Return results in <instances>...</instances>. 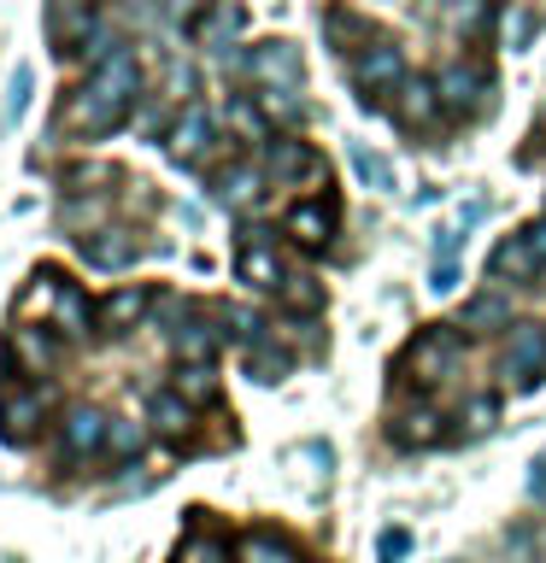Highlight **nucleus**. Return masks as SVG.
I'll return each mask as SVG.
<instances>
[{
    "mask_svg": "<svg viewBox=\"0 0 546 563\" xmlns=\"http://www.w3.org/2000/svg\"><path fill=\"white\" fill-rule=\"evenodd\" d=\"M264 183H282V188H329V158L312 147V141H294V135H271L264 141Z\"/></svg>",
    "mask_w": 546,
    "mask_h": 563,
    "instance_id": "obj_9",
    "label": "nucleus"
},
{
    "mask_svg": "<svg viewBox=\"0 0 546 563\" xmlns=\"http://www.w3.org/2000/svg\"><path fill=\"white\" fill-rule=\"evenodd\" d=\"M488 276L500 282V288H528V282L546 276L540 258H535V246L523 241V229H517V235H505V241L488 253Z\"/></svg>",
    "mask_w": 546,
    "mask_h": 563,
    "instance_id": "obj_22",
    "label": "nucleus"
},
{
    "mask_svg": "<svg viewBox=\"0 0 546 563\" xmlns=\"http://www.w3.org/2000/svg\"><path fill=\"white\" fill-rule=\"evenodd\" d=\"M236 276L247 282L253 294H282L288 288V253H282V241H276V229H264V223H247L241 235H236Z\"/></svg>",
    "mask_w": 546,
    "mask_h": 563,
    "instance_id": "obj_5",
    "label": "nucleus"
},
{
    "mask_svg": "<svg viewBox=\"0 0 546 563\" xmlns=\"http://www.w3.org/2000/svg\"><path fill=\"white\" fill-rule=\"evenodd\" d=\"M352 170H359L364 188H394V165L376 147H352Z\"/></svg>",
    "mask_w": 546,
    "mask_h": 563,
    "instance_id": "obj_34",
    "label": "nucleus"
},
{
    "mask_svg": "<svg viewBox=\"0 0 546 563\" xmlns=\"http://www.w3.org/2000/svg\"><path fill=\"white\" fill-rule=\"evenodd\" d=\"M528 493H535V499L546 505V452L535 457V475H528Z\"/></svg>",
    "mask_w": 546,
    "mask_h": 563,
    "instance_id": "obj_39",
    "label": "nucleus"
},
{
    "mask_svg": "<svg viewBox=\"0 0 546 563\" xmlns=\"http://www.w3.org/2000/svg\"><path fill=\"white\" fill-rule=\"evenodd\" d=\"M324 30H329V42H335V53H347V42H376V30L364 24V18H352V12H329L324 18Z\"/></svg>",
    "mask_w": 546,
    "mask_h": 563,
    "instance_id": "obj_33",
    "label": "nucleus"
},
{
    "mask_svg": "<svg viewBox=\"0 0 546 563\" xmlns=\"http://www.w3.org/2000/svg\"><path fill=\"white\" fill-rule=\"evenodd\" d=\"M30 82H35V77H30V65H18V77H12V100H7V112H12V118L30 106Z\"/></svg>",
    "mask_w": 546,
    "mask_h": 563,
    "instance_id": "obj_36",
    "label": "nucleus"
},
{
    "mask_svg": "<svg viewBox=\"0 0 546 563\" xmlns=\"http://www.w3.org/2000/svg\"><path fill=\"white\" fill-rule=\"evenodd\" d=\"M253 100H259V112L271 123H299V118H306V100H299L294 88H259Z\"/></svg>",
    "mask_w": 546,
    "mask_h": 563,
    "instance_id": "obj_32",
    "label": "nucleus"
},
{
    "mask_svg": "<svg viewBox=\"0 0 546 563\" xmlns=\"http://www.w3.org/2000/svg\"><path fill=\"white\" fill-rule=\"evenodd\" d=\"M429 288H435V294H452V288H458V258H435Z\"/></svg>",
    "mask_w": 546,
    "mask_h": 563,
    "instance_id": "obj_35",
    "label": "nucleus"
},
{
    "mask_svg": "<svg viewBox=\"0 0 546 563\" xmlns=\"http://www.w3.org/2000/svg\"><path fill=\"white\" fill-rule=\"evenodd\" d=\"M159 299H165V288H153V282H130V288H112L106 299H95V317L106 334H135L141 317L159 311Z\"/></svg>",
    "mask_w": 546,
    "mask_h": 563,
    "instance_id": "obj_15",
    "label": "nucleus"
},
{
    "mask_svg": "<svg viewBox=\"0 0 546 563\" xmlns=\"http://www.w3.org/2000/svg\"><path fill=\"white\" fill-rule=\"evenodd\" d=\"M465 364H470V329L465 323H423L412 341L400 346L394 382H400V394L435 399L452 376H465Z\"/></svg>",
    "mask_w": 546,
    "mask_h": 563,
    "instance_id": "obj_2",
    "label": "nucleus"
},
{
    "mask_svg": "<svg viewBox=\"0 0 546 563\" xmlns=\"http://www.w3.org/2000/svg\"><path fill=\"white\" fill-rule=\"evenodd\" d=\"M241 24H247L241 0H206V7L194 12V42L211 47V53H223V47H236Z\"/></svg>",
    "mask_w": 546,
    "mask_h": 563,
    "instance_id": "obj_24",
    "label": "nucleus"
},
{
    "mask_svg": "<svg viewBox=\"0 0 546 563\" xmlns=\"http://www.w3.org/2000/svg\"><path fill=\"white\" fill-rule=\"evenodd\" d=\"M106 434H112V411H100V405H70V411H59V429H53V470L106 464Z\"/></svg>",
    "mask_w": 546,
    "mask_h": 563,
    "instance_id": "obj_4",
    "label": "nucleus"
},
{
    "mask_svg": "<svg viewBox=\"0 0 546 563\" xmlns=\"http://www.w3.org/2000/svg\"><path fill=\"white\" fill-rule=\"evenodd\" d=\"M148 429L176 440V446L188 452L194 446V429H200V405H188L176 387H153V394H148Z\"/></svg>",
    "mask_w": 546,
    "mask_h": 563,
    "instance_id": "obj_19",
    "label": "nucleus"
},
{
    "mask_svg": "<svg viewBox=\"0 0 546 563\" xmlns=\"http://www.w3.org/2000/svg\"><path fill=\"white\" fill-rule=\"evenodd\" d=\"M523 241L535 246V258H540V271H546V218H535V223H523Z\"/></svg>",
    "mask_w": 546,
    "mask_h": 563,
    "instance_id": "obj_38",
    "label": "nucleus"
},
{
    "mask_svg": "<svg viewBox=\"0 0 546 563\" xmlns=\"http://www.w3.org/2000/svg\"><path fill=\"white\" fill-rule=\"evenodd\" d=\"M452 411H440V399H423V394H400V405L387 411L382 434L394 440L400 452H429L440 440H452Z\"/></svg>",
    "mask_w": 546,
    "mask_h": 563,
    "instance_id": "obj_7",
    "label": "nucleus"
},
{
    "mask_svg": "<svg viewBox=\"0 0 546 563\" xmlns=\"http://www.w3.org/2000/svg\"><path fill=\"white\" fill-rule=\"evenodd\" d=\"M335 229H341V206H335V194H312V200H294L288 218H282V235H288L299 253L324 258L335 246Z\"/></svg>",
    "mask_w": 546,
    "mask_h": 563,
    "instance_id": "obj_11",
    "label": "nucleus"
},
{
    "mask_svg": "<svg viewBox=\"0 0 546 563\" xmlns=\"http://www.w3.org/2000/svg\"><path fill=\"white\" fill-rule=\"evenodd\" d=\"M236 563H312V558L299 552V540L288 534V528L259 522V528H247V534L236 540Z\"/></svg>",
    "mask_w": 546,
    "mask_h": 563,
    "instance_id": "obj_21",
    "label": "nucleus"
},
{
    "mask_svg": "<svg viewBox=\"0 0 546 563\" xmlns=\"http://www.w3.org/2000/svg\"><path fill=\"white\" fill-rule=\"evenodd\" d=\"M241 77H253V88H306V65H299L294 42H259L253 53H241Z\"/></svg>",
    "mask_w": 546,
    "mask_h": 563,
    "instance_id": "obj_14",
    "label": "nucleus"
},
{
    "mask_svg": "<svg viewBox=\"0 0 546 563\" xmlns=\"http://www.w3.org/2000/svg\"><path fill=\"white\" fill-rule=\"evenodd\" d=\"M241 369H247V382H282L294 369V352L288 346H276L271 334H264V341H253V346H241Z\"/></svg>",
    "mask_w": 546,
    "mask_h": 563,
    "instance_id": "obj_26",
    "label": "nucleus"
},
{
    "mask_svg": "<svg viewBox=\"0 0 546 563\" xmlns=\"http://www.w3.org/2000/svg\"><path fill=\"white\" fill-rule=\"evenodd\" d=\"M176 563H236V540L218 522V510H188L183 522V545H176Z\"/></svg>",
    "mask_w": 546,
    "mask_h": 563,
    "instance_id": "obj_16",
    "label": "nucleus"
},
{
    "mask_svg": "<svg viewBox=\"0 0 546 563\" xmlns=\"http://www.w3.org/2000/svg\"><path fill=\"white\" fill-rule=\"evenodd\" d=\"M540 141H546V118H540Z\"/></svg>",
    "mask_w": 546,
    "mask_h": 563,
    "instance_id": "obj_40",
    "label": "nucleus"
},
{
    "mask_svg": "<svg viewBox=\"0 0 546 563\" xmlns=\"http://www.w3.org/2000/svg\"><path fill=\"white\" fill-rule=\"evenodd\" d=\"M347 77H352V88H359L364 100H382V95H394V88H400L405 77H412V70H405V53H400V42H387V35H376V42L352 47Z\"/></svg>",
    "mask_w": 546,
    "mask_h": 563,
    "instance_id": "obj_8",
    "label": "nucleus"
},
{
    "mask_svg": "<svg viewBox=\"0 0 546 563\" xmlns=\"http://www.w3.org/2000/svg\"><path fill=\"white\" fill-rule=\"evenodd\" d=\"M135 106H141V65H135V53L123 47V53H112V59L95 65L77 88H70L65 106H59V123L70 135H83V141H100V135L123 130Z\"/></svg>",
    "mask_w": 546,
    "mask_h": 563,
    "instance_id": "obj_1",
    "label": "nucleus"
},
{
    "mask_svg": "<svg viewBox=\"0 0 546 563\" xmlns=\"http://www.w3.org/2000/svg\"><path fill=\"white\" fill-rule=\"evenodd\" d=\"M440 88H435V77H405L400 88H394V106H387V118H394V130H405V135H429L435 123H440Z\"/></svg>",
    "mask_w": 546,
    "mask_h": 563,
    "instance_id": "obj_17",
    "label": "nucleus"
},
{
    "mask_svg": "<svg viewBox=\"0 0 546 563\" xmlns=\"http://www.w3.org/2000/svg\"><path fill=\"white\" fill-rule=\"evenodd\" d=\"M211 141H218V118H211L200 100H188L183 112L165 123V158H171V165H183V170L206 165Z\"/></svg>",
    "mask_w": 546,
    "mask_h": 563,
    "instance_id": "obj_13",
    "label": "nucleus"
},
{
    "mask_svg": "<svg viewBox=\"0 0 546 563\" xmlns=\"http://www.w3.org/2000/svg\"><path fill=\"white\" fill-rule=\"evenodd\" d=\"M59 411V382H30V376H7L0 382V440L7 446H35L47 422Z\"/></svg>",
    "mask_w": 546,
    "mask_h": 563,
    "instance_id": "obj_3",
    "label": "nucleus"
},
{
    "mask_svg": "<svg viewBox=\"0 0 546 563\" xmlns=\"http://www.w3.org/2000/svg\"><path fill=\"white\" fill-rule=\"evenodd\" d=\"M176 394H183L188 405H200V399H211L218 394V364H176Z\"/></svg>",
    "mask_w": 546,
    "mask_h": 563,
    "instance_id": "obj_30",
    "label": "nucleus"
},
{
    "mask_svg": "<svg viewBox=\"0 0 546 563\" xmlns=\"http://www.w3.org/2000/svg\"><path fill=\"white\" fill-rule=\"evenodd\" d=\"M405 552H412V534H405V528H387V534H382V558L400 563Z\"/></svg>",
    "mask_w": 546,
    "mask_h": 563,
    "instance_id": "obj_37",
    "label": "nucleus"
},
{
    "mask_svg": "<svg viewBox=\"0 0 546 563\" xmlns=\"http://www.w3.org/2000/svg\"><path fill=\"white\" fill-rule=\"evenodd\" d=\"M141 253H148V241L135 229H118V223H100L88 235H77V258L95 264V271H130Z\"/></svg>",
    "mask_w": 546,
    "mask_h": 563,
    "instance_id": "obj_18",
    "label": "nucleus"
},
{
    "mask_svg": "<svg viewBox=\"0 0 546 563\" xmlns=\"http://www.w3.org/2000/svg\"><path fill=\"white\" fill-rule=\"evenodd\" d=\"M452 440H476V434H488L493 422H500V394H493V387H470L465 399L452 405Z\"/></svg>",
    "mask_w": 546,
    "mask_h": 563,
    "instance_id": "obj_25",
    "label": "nucleus"
},
{
    "mask_svg": "<svg viewBox=\"0 0 546 563\" xmlns=\"http://www.w3.org/2000/svg\"><path fill=\"white\" fill-rule=\"evenodd\" d=\"M435 88H440V106L452 118H482L493 112V70L476 65V59H452L435 70Z\"/></svg>",
    "mask_w": 546,
    "mask_h": 563,
    "instance_id": "obj_10",
    "label": "nucleus"
},
{
    "mask_svg": "<svg viewBox=\"0 0 546 563\" xmlns=\"http://www.w3.org/2000/svg\"><path fill=\"white\" fill-rule=\"evenodd\" d=\"M452 30L458 35H465V42H482V35L493 30V7H488V0H452Z\"/></svg>",
    "mask_w": 546,
    "mask_h": 563,
    "instance_id": "obj_31",
    "label": "nucleus"
},
{
    "mask_svg": "<svg viewBox=\"0 0 546 563\" xmlns=\"http://www.w3.org/2000/svg\"><path fill=\"white\" fill-rule=\"evenodd\" d=\"M470 334H511L523 323L517 317V299H511V288H500V282H488L482 294H470V306H465V317H458Z\"/></svg>",
    "mask_w": 546,
    "mask_h": 563,
    "instance_id": "obj_20",
    "label": "nucleus"
},
{
    "mask_svg": "<svg viewBox=\"0 0 546 563\" xmlns=\"http://www.w3.org/2000/svg\"><path fill=\"white\" fill-rule=\"evenodd\" d=\"M211 200L229 206V211H241L247 200H259L264 194V165H253V158H229V165L211 170Z\"/></svg>",
    "mask_w": 546,
    "mask_h": 563,
    "instance_id": "obj_23",
    "label": "nucleus"
},
{
    "mask_svg": "<svg viewBox=\"0 0 546 563\" xmlns=\"http://www.w3.org/2000/svg\"><path fill=\"white\" fill-rule=\"evenodd\" d=\"M153 446V429L148 422H135V417H112V434H106V464H135L141 452Z\"/></svg>",
    "mask_w": 546,
    "mask_h": 563,
    "instance_id": "obj_27",
    "label": "nucleus"
},
{
    "mask_svg": "<svg viewBox=\"0 0 546 563\" xmlns=\"http://www.w3.org/2000/svg\"><path fill=\"white\" fill-rule=\"evenodd\" d=\"M276 311L288 317V323H299V311L317 317V311H324V288H317L312 276H288V288L276 294Z\"/></svg>",
    "mask_w": 546,
    "mask_h": 563,
    "instance_id": "obj_28",
    "label": "nucleus"
},
{
    "mask_svg": "<svg viewBox=\"0 0 546 563\" xmlns=\"http://www.w3.org/2000/svg\"><path fill=\"white\" fill-rule=\"evenodd\" d=\"M229 130H236L241 141H271V118L259 112V100H247V95H229Z\"/></svg>",
    "mask_w": 546,
    "mask_h": 563,
    "instance_id": "obj_29",
    "label": "nucleus"
},
{
    "mask_svg": "<svg viewBox=\"0 0 546 563\" xmlns=\"http://www.w3.org/2000/svg\"><path fill=\"white\" fill-rule=\"evenodd\" d=\"M500 376L517 394L546 382V323H517L511 334H500Z\"/></svg>",
    "mask_w": 546,
    "mask_h": 563,
    "instance_id": "obj_12",
    "label": "nucleus"
},
{
    "mask_svg": "<svg viewBox=\"0 0 546 563\" xmlns=\"http://www.w3.org/2000/svg\"><path fill=\"white\" fill-rule=\"evenodd\" d=\"M0 352H7V376H30V382H47L53 369L65 364V334L47 329V323H12L7 341H0Z\"/></svg>",
    "mask_w": 546,
    "mask_h": 563,
    "instance_id": "obj_6",
    "label": "nucleus"
}]
</instances>
